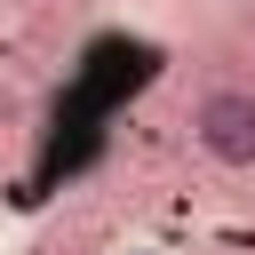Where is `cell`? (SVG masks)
<instances>
[{
    "instance_id": "obj_1",
    "label": "cell",
    "mask_w": 255,
    "mask_h": 255,
    "mask_svg": "<svg viewBox=\"0 0 255 255\" xmlns=\"http://www.w3.org/2000/svg\"><path fill=\"white\" fill-rule=\"evenodd\" d=\"M191 143H199L215 167L247 175V167H255V88H207V96L191 104Z\"/></svg>"
}]
</instances>
